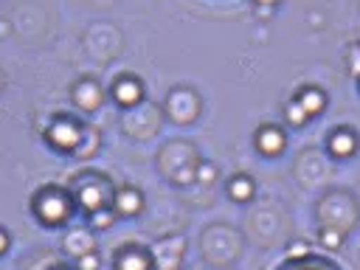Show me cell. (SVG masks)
<instances>
[{"label": "cell", "mask_w": 360, "mask_h": 270, "mask_svg": "<svg viewBox=\"0 0 360 270\" xmlns=\"http://www.w3.org/2000/svg\"><path fill=\"white\" fill-rule=\"evenodd\" d=\"M70 194H73L76 205L90 217V214L104 211V208L112 205L115 188H112V180L107 174H101V172H82L73 180V191Z\"/></svg>", "instance_id": "6da1fadb"}, {"label": "cell", "mask_w": 360, "mask_h": 270, "mask_svg": "<svg viewBox=\"0 0 360 270\" xmlns=\"http://www.w3.org/2000/svg\"><path fill=\"white\" fill-rule=\"evenodd\" d=\"M73 208H76V200L62 186H48V188H39L34 194V214L39 222H45L51 228L65 225L73 217Z\"/></svg>", "instance_id": "7a4b0ae2"}, {"label": "cell", "mask_w": 360, "mask_h": 270, "mask_svg": "<svg viewBox=\"0 0 360 270\" xmlns=\"http://www.w3.org/2000/svg\"><path fill=\"white\" fill-rule=\"evenodd\" d=\"M357 146H360V135H357V129L349 127V124L332 127L329 135H326V152H329L332 158H338V160L352 158V155L357 152Z\"/></svg>", "instance_id": "3957f363"}, {"label": "cell", "mask_w": 360, "mask_h": 270, "mask_svg": "<svg viewBox=\"0 0 360 270\" xmlns=\"http://www.w3.org/2000/svg\"><path fill=\"white\" fill-rule=\"evenodd\" d=\"M112 270H155V256L143 245H121L112 259Z\"/></svg>", "instance_id": "277c9868"}, {"label": "cell", "mask_w": 360, "mask_h": 270, "mask_svg": "<svg viewBox=\"0 0 360 270\" xmlns=\"http://www.w3.org/2000/svg\"><path fill=\"white\" fill-rule=\"evenodd\" d=\"M287 146V135L278 124H262L256 129V149L264 155V158H276L281 155Z\"/></svg>", "instance_id": "5b68a950"}, {"label": "cell", "mask_w": 360, "mask_h": 270, "mask_svg": "<svg viewBox=\"0 0 360 270\" xmlns=\"http://www.w3.org/2000/svg\"><path fill=\"white\" fill-rule=\"evenodd\" d=\"M276 270H343L335 259L321 256V253H304V256H287Z\"/></svg>", "instance_id": "8992f818"}, {"label": "cell", "mask_w": 360, "mask_h": 270, "mask_svg": "<svg viewBox=\"0 0 360 270\" xmlns=\"http://www.w3.org/2000/svg\"><path fill=\"white\" fill-rule=\"evenodd\" d=\"M112 98L121 107H132V104H138L143 98V84L138 79H132V76H124V79H118L112 84Z\"/></svg>", "instance_id": "52a82bcc"}, {"label": "cell", "mask_w": 360, "mask_h": 270, "mask_svg": "<svg viewBox=\"0 0 360 270\" xmlns=\"http://www.w3.org/2000/svg\"><path fill=\"white\" fill-rule=\"evenodd\" d=\"M298 104H301V110L309 115V121L312 118H318L323 110H326V93L321 90V87H301V93H298V98H295Z\"/></svg>", "instance_id": "ba28073f"}, {"label": "cell", "mask_w": 360, "mask_h": 270, "mask_svg": "<svg viewBox=\"0 0 360 270\" xmlns=\"http://www.w3.org/2000/svg\"><path fill=\"white\" fill-rule=\"evenodd\" d=\"M141 208H143L141 191H135V188H121V191L112 194V211H115V214L132 217V214H138Z\"/></svg>", "instance_id": "9c48e42d"}, {"label": "cell", "mask_w": 360, "mask_h": 270, "mask_svg": "<svg viewBox=\"0 0 360 270\" xmlns=\"http://www.w3.org/2000/svg\"><path fill=\"white\" fill-rule=\"evenodd\" d=\"M51 138H53L56 146H62V149H73V146L82 141V129H79L76 124H70V121H59V124L51 129Z\"/></svg>", "instance_id": "30bf717a"}, {"label": "cell", "mask_w": 360, "mask_h": 270, "mask_svg": "<svg viewBox=\"0 0 360 270\" xmlns=\"http://www.w3.org/2000/svg\"><path fill=\"white\" fill-rule=\"evenodd\" d=\"M228 194L236 200V202H248L253 197V180L248 174H236L231 183H228Z\"/></svg>", "instance_id": "8fae6325"}, {"label": "cell", "mask_w": 360, "mask_h": 270, "mask_svg": "<svg viewBox=\"0 0 360 270\" xmlns=\"http://www.w3.org/2000/svg\"><path fill=\"white\" fill-rule=\"evenodd\" d=\"M76 101L84 107V110H96L98 107V101H101V93H98V84L93 82H82L79 87H76Z\"/></svg>", "instance_id": "7c38bea8"}, {"label": "cell", "mask_w": 360, "mask_h": 270, "mask_svg": "<svg viewBox=\"0 0 360 270\" xmlns=\"http://www.w3.org/2000/svg\"><path fill=\"white\" fill-rule=\"evenodd\" d=\"M284 118H287V121H290L292 127H304V124L309 121V115H307V112L301 110V104H298L295 98H292V101H290V104L284 107Z\"/></svg>", "instance_id": "4fadbf2b"}, {"label": "cell", "mask_w": 360, "mask_h": 270, "mask_svg": "<svg viewBox=\"0 0 360 270\" xmlns=\"http://www.w3.org/2000/svg\"><path fill=\"white\" fill-rule=\"evenodd\" d=\"M79 267H82V270H98V256L87 250V253L79 259Z\"/></svg>", "instance_id": "5bb4252c"}, {"label": "cell", "mask_w": 360, "mask_h": 270, "mask_svg": "<svg viewBox=\"0 0 360 270\" xmlns=\"http://www.w3.org/2000/svg\"><path fill=\"white\" fill-rule=\"evenodd\" d=\"M323 242H326V245H340L343 236H340V233H329V231H323Z\"/></svg>", "instance_id": "9a60e30c"}, {"label": "cell", "mask_w": 360, "mask_h": 270, "mask_svg": "<svg viewBox=\"0 0 360 270\" xmlns=\"http://www.w3.org/2000/svg\"><path fill=\"white\" fill-rule=\"evenodd\" d=\"M304 253H309L304 242H295V245H290V256H304Z\"/></svg>", "instance_id": "2e32d148"}, {"label": "cell", "mask_w": 360, "mask_h": 270, "mask_svg": "<svg viewBox=\"0 0 360 270\" xmlns=\"http://www.w3.org/2000/svg\"><path fill=\"white\" fill-rule=\"evenodd\" d=\"M3 250H6V233L0 231V253H3Z\"/></svg>", "instance_id": "e0dca14e"}, {"label": "cell", "mask_w": 360, "mask_h": 270, "mask_svg": "<svg viewBox=\"0 0 360 270\" xmlns=\"http://www.w3.org/2000/svg\"><path fill=\"white\" fill-rule=\"evenodd\" d=\"M354 84H357V96H360V73H357V79H354Z\"/></svg>", "instance_id": "ac0fdd59"}, {"label": "cell", "mask_w": 360, "mask_h": 270, "mask_svg": "<svg viewBox=\"0 0 360 270\" xmlns=\"http://www.w3.org/2000/svg\"><path fill=\"white\" fill-rule=\"evenodd\" d=\"M51 270H73V267H51Z\"/></svg>", "instance_id": "d6986e66"}, {"label": "cell", "mask_w": 360, "mask_h": 270, "mask_svg": "<svg viewBox=\"0 0 360 270\" xmlns=\"http://www.w3.org/2000/svg\"><path fill=\"white\" fill-rule=\"evenodd\" d=\"M259 3H273V0H259Z\"/></svg>", "instance_id": "ffe728a7"}]
</instances>
